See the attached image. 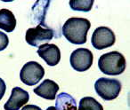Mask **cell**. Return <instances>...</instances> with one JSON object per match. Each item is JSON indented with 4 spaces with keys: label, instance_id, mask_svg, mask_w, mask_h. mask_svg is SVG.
Here are the masks:
<instances>
[{
    "label": "cell",
    "instance_id": "cell-1",
    "mask_svg": "<svg viewBox=\"0 0 130 110\" xmlns=\"http://www.w3.org/2000/svg\"><path fill=\"white\" fill-rule=\"evenodd\" d=\"M91 27V23L85 18H70L66 20L62 27V34L64 37L71 43L83 45L87 42V33Z\"/></svg>",
    "mask_w": 130,
    "mask_h": 110
},
{
    "label": "cell",
    "instance_id": "cell-2",
    "mask_svg": "<svg viewBox=\"0 0 130 110\" xmlns=\"http://www.w3.org/2000/svg\"><path fill=\"white\" fill-rule=\"evenodd\" d=\"M100 70L108 76H119L126 69V59L119 52L103 54L98 60Z\"/></svg>",
    "mask_w": 130,
    "mask_h": 110
},
{
    "label": "cell",
    "instance_id": "cell-3",
    "mask_svg": "<svg viewBox=\"0 0 130 110\" xmlns=\"http://www.w3.org/2000/svg\"><path fill=\"white\" fill-rule=\"evenodd\" d=\"M94 89L98 96L104 100H112L119 95L121 83L114 78H99L94 83Z\"/></svg>",
    "mask_w": 130,
    "mask_h": 110
},
{
    "label": "cell",
    "instance_id": "cell-4",
    "mask_svg": "<svg viewBox=\"0 0 130 110\" xmlns=\"http://www.w3.org/2000/svg\"><path fill=\"white\" fill-rule=\"evenodd\" d=\"M45 76V69L39 63L36 61H29L22 67L20 72L21 81L26 85L32 86L38 83V82Z\"/></svg>",
    "mask_w": 130,
    "mask_h": 110
},
{
    "label": "cell",
    "instance_id": "cell-5",
    "mask_svg": "<svg viewBox=\"0 0 130 110\" xmlns=\"http://www.w3.org/2000/svg\"><path fill=\"white\" fill-rule=\"evenodd\" d=\"M54 36V32L53 29L38 25L35 28H30L26 31L25 39L31 46L39 47L52 40Z\"/></svg>",
    "mask_w": 130,
    "mask_h": 110
},
{
    "label": "cell",
    "instance_id": "cell-6",
    "mask_svg": "<svg viewBox=\"0 0 130 110\" xmlns=\"http://www.w3.org/2000/svg\"><path fill=\"white\" fill-rule=\"evenodd\" d=\"M94 56L90 50L87 48H78L72 52L70 58L71 67L78 72H84L91 68Z\"/></svg>",
    "mask_w": 130,
    "mask_h": 110
},
{
    "label": "cell",
    "instance_id": "cell-7",
    "mask_svg": "<svg viewBox=\"0 0 130 110\" xmlns=\"http://www.w3.org/2000/svg\"><path fill=\"white\" fill-rule=\"evenodd\" d=\"M116 37L113 31L107 27H99L92 35V45L97 50L110 47L115 43Z\"/></svg>",
    "mask_w": 130,
    "mask_h": 110
},
{
    "label": "cell",
    "instance_id": "cell-8",
    "mask_svg": "<svg viewBox=\"0 0 130 110\" xmlns=\"http://www.w3.org/2000/svg\"><path fill=\"white\" fill-rule=\"evenodd\" d=\"M29 99V92L20 87H14L7 102L5 104V110H20L22 106H25Z\"/></svg>",
    "mask_w": 130,
    "mask_h": 110
},
{
    "label": "cell",
    "instance_id": "cell-9",
    "mask_svg": "<svg viewBox=\"0 0 130 110\" xmlns=\"http://www.w3.org/2000/svg\"><path fill=\"white\" fill-rule=\"evenodd\" d=\"M38 54L48 66H56L61 60V52L57 45L53 43H45L38 47Z\"/></svg>",
    "mask_w": 130,
    "mask_h": 110
},
{
    "label": "cell",
    "instance_id": "cell-10",
    "mask_svg": "<svg viewBox=\"0 0 130 110\" xmlns=\"http://www.w3.org/2000/svg\"><path fill=\"white\" fill-rule=\"evenodd\" d=\"M58 91H59V85L55 82L50 79H45L41 84L36 87L33 92L35 94L43 99L53 100V99H55Z\"/></svg>",
    "mask_w": 130,
    "mask_h": 110
},
{
    "label": "cell",
    "instance_id": "cell-11",
    "mask_svg": "<svg viewBox=\"0 0 130 110\" xmlns=\"http://www.w3.org/2000/svg\"><path fill=\"white\" fill-rule=\"evenodd\" d=\"M16 27L14 14L8 9L0 10V29L6 32H13Z\"/></svg>",
    "mask_w": 130,
    "mask_h": 110
},
{
    "label": "cell",
    "instance_id": "cell-12",
    "mask_svg": "<svg viewBox=\"0 0 130 110\" xmlns=\"http://www.w3.org/2000/svg\"><path fill=\"white\" fill-rule=\"evenodd\" d=\"M55 108L56 110H78L75 99L66 92H61L57 95Z\"/></svg>",
    "mask_w": 130,
    "mask_h": 110
},
{
    "label": "cell",
    "instance_id": "cell-13",
    "mask_svg": "<svg viewBox=\"0 0 130 110\" xmlns=\"http://www.w3.org/2000/svg\"><path fill=\"white\" fill-rule=\"evenodd\" d=\"M78 110H103V107L94 98L84 97L79 101Z\"/></svg>",
    "mask_w": 130,
    "mask_h": 110
},
{
    "label": "cell",
    "instance_id": "cell-14",
    "mask_svg": "<svg viewBox=\"0 0 130 110\" xmlns=\"http://www.w3.org/2000/svg\"><path fill=\"white\" fill-rule=\"evenodd\" d=\"M94 3V0H71L70 6L74 11L89 12L92 9Z\"/></svg>",
    "mask_w": 130,
    "mask_h": 110
},
{
    "label": "cell",
    "instance_id": "cell-15",
    "mask_svg": "<svg viewBox=\"0 0 130 110\" xmlns=\"http://www.w3.org/2000/svg\"><path fill=\"white\" fill-rule=\"evenodd\" d=\"M8 43H9V38L7 35L0 31V52L5 50L8 46Z\"/></svg>",
    "mask_w": 130,
    "mask_h": 110
},
{
    "label": "cell",
    "instance_id": "cell-16",
    "mask_svg": "<svg viewBox=\"0 0 130 110\" xmlns=\"http://www.w3.org/2000/svg\"><path fill=\"white\" fill-rule=\"evenodd\" d=\"M6 83L4 82V80L2 78H0V100L3 99L5 93H6Z\"/></svg>",
    "mask_w": 130,
    "mask_h": 110
},
{
    "label": "cell",
    "instance_id": "cell-17",
    "mask_svg": "<svg viewBox=\"0 0 130 110\" xmlns=\"http://www.w3.org/2000/svg\"><path fill=\"white\" fill-rule=\"evenodd\" d=\"M22 110H42L39 106L35 105H26L22 108Z\"/></svg>",
    "mask_w": 130,
    "mask_h": 110
},
{
    "label": "cell",
    "instance_id": "cell-18",
    "mask_svg": "<svg viewBox=\"0 0 130 110\" xmlns=\"http://www.w3.org/2000/svg\"><path fill=\"white\" fill-rule=\"evenodd\" d=\"M46 110H56V108L54 107V106H49V107L47 108Z\"/></svg>",
    "mask_w": 130,
    "mask_h": 110
}]
</instances>
